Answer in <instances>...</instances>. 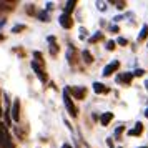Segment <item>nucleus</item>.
<instances>
[{
	"instance_id": "f257e3e1",
	"label": "nucleus",
	"mask_w": 148,
	"mask_h": 148,
	"mask_svg": "<svg viewBox=\"0 0 148 148\" xmlns=\"http://www.w3.org/2000/svg\"><path fill=\"white\" fill-rule=\"evenodd\" d=\"M63 103H65V107H67L68 113L72 115V116H77V108H75L73 101H72V98H70V95H68V88L63 92Z\"/></svg>"
},
{
	"instance_id": "f03ea898",
	"label": "nucleus",
	"mask_w": 148,
	"mask_h": 148,
	"mask_svg": "<svg viewBox=\"0 0 148 148\" xmlns=\"http://www.w3.org/2000/svg\"><path fill=\"white\" fill-rule=\"evenodd\" d=\"M68 93H72L77 100H80V98L85 97V87H70L68 88Z\"/></svg>"
},
{
	"instance_id": "7ed1b4c3",
	"label": "nucleus",
	"mask_w": 148,
	"mask_h": 148,
	"mask_svg": "<svg viewBox=\"0 0 148 148\" xmlns=\"http://www.w3.org/2000/svg\"><path fill=\"white\" fill-rule=\"evenodd\" d=\"M20 103H18V100L14 101V105H12V108H10V116H12V120L18 121V118H20Z\"/></svg>"
},
{
	"instance_id": "20e7f679",
	"label": "nucleus",
	"mask_w": 148,
	"mask_h": 148,
	"mask_svg": "<svg viewBox=\"0 0 148 148\" xmlns=\"http://www.w3.org/2000/svg\"><path fill=\"white\" fill-rule=\"evenodd\" d=\"M32 68H34V72L37 73V77H38V80L40 82H47V77H45V73H43V70H42V67L37 63V62H32Z\"/></svg>"
},
{
	"instance_id": "39448f33",
	"label": "nucleus",
	"mask_w": 148,
	"mask_h": 148,
	"mask_svg": "<svg viewBox=\"0 0 148 148\" xmlns=\"http://www.w3.org/2000/svg\"><path fill=\"white\" fill-rule=\"evenodd\" d=\"M120 67V63H118V60H113L112 62V63H108L107 67L103 68V75H105V77H108V75H112L115 72V70H116V68Z\"/></svg>"
},
{
	"instance_id": "423d86ee",
	"label": "nucleus",
	"mask_w": 148,
	"mask_h": 148,
	"mask_svg": "<svg viewBox=\"0 0 148 148\" xmlns=\"http://www.w3.org/2000/svg\"><path fill=\"white\" fill-rule=\"evenodd\" d=\"M58 20H60V25L63 28H70L72 27V23H73V22H72V17H70L68 14H62Z\"/></svg>"
},
{
	"instance_id": "0eeeda50",
	"label": "nucleus",
	"mask_w": 148,
	"mask_h": 148,
	"mask_svg": "<svg viewBox=\"0 0 148 148\" xmlns=\"http://www.w3.org/2000/svg\"><path fill=\"white\" fill-rule=\"evenodd\" d=\"M112 118H113V113H110V112H105V113L100 116V121H101V125L103 127H107L108 123L112 121Z\"/></svg>"
},
{
	"instance_id": "6e6552de",
	"label": "nucleus",
	"mask_w": 148,
	"mask_h": 148,
	"mask_svg": "<svg viewBox=\"0 0 148 148\" xmlns=\"http://www.w3.org/2000/svg\"><path fill=\"white\" fill-rule=\"evenodd\" d=\"M93 90H95V93H107L108 92V88L105 87L103 83H98V82L93 83Z\"/></svg>"
},
{
	"instance_id": "1a4fd4ad",
	"label": "nucleus",
	"mask_w": 148,
	"mask_h": 148,
	"mask_svg": "<svg viewBox=\"0 0 148 148\" xmlns=\"http://www.w3.org/2000/svg\"><path fill=\"white\" fill-rule=\"evenodd\" d=\"M141 132H143V125H141L140 121H138V123L135 125L133 130H130V132H128V135H132V136H133V135H140Z\"/></svg>"
},
{
	"instance_id": "9d476101",
	"label": "nucleus",
	"mask_w": 148,
	"mask_h": 148,
	"mask_svg": "<svg viewBox=\"0 0 148 148\" xmlns=\"http://www.w3.org/2000/svg\"><path fill=\"white\" fill-rule=\"evenodd\" d=\"M48 42H50V53L57 55V45H55V38L53 37H48Z\"/></svg>"
},
{
	"instance_id": "9b49d317",
	"label": "nucleus",
	"mask_w": 148,
	"mask_h": 148,
	"mask_svg": "<svg viewBox=\"0 0 148 148\" xmlns=\"http://www.w3.org/2000/svg\"><path fill=\"white\" fill-rule=\"evenodd\" d=\"M75 3H77L75 0H70V2H67V7H65V12H63V14H68V15H70V12H72V10H73V7H75Z\"/></svg>"
},
{
	"instance_id": "f8f14e48",
	"label": "nucleus",
	"mask_w": 148,
	"mask_h": 148,
	"mask_svg": "<svg viewBox=\"0 0 148 148\" xmlns=\"http://www.w3.org/2000/svg\"><path fill=\"white\" fill-rule=\"evenodd\" d=\"M83 60H85V63H92V62H93V57H92V53H90L88 50L83 52Z\"/></svg>"
},
{
	"instance_id": "ddd939ff",
	"label": "nucleus",
	"mask_w": 148,
	"mask_h": 148,
	"mask_svg": "<svg viewBox=\"0 0 148 148\" xmlns=\"http://www.w3.org/2000/svg\"><path fill=\"white\" fill-rule=\"evenodd\" d=\"M147 35H148V25H143V27H141L140 35H138V40H143V38H145Z\"/></svg>"
},
{
	"instance_id": "4468645a",
	"label": "nucleus",
	"mask_w": 148,
	"mask_h": 148,
	"mask_svg": "<svg viewBox=\"0 0 148 148\" xmlns=\"http://www.w3.org/2000/svg\"><path fill=\"white\" fill-rule=\"evenodd\" d=\"M132 77H133V73H125V75H123V77H120L118 80L125 82V83H130V82H132Z\"/></svg>"
},
{
	"instance_id": "2eb2a0df",
	"label": "nucleus",
	"mask_w": 148,
	"mask_h": 148,
	"mask_svg": "<svg viewBox=\"0 0 148 148\" xmlns=\"http://www.w3.org/2000/svg\"><path fill=\"white\" fill-rule=\"evenodd\" d=\"M97 7L100 8L101 12H105L107 10V2H97Z\"/></svg>"
},
{
	"instance_id": "dca6fc26",
	"label": "nucleus",
	"mask_w": 148,
	"mask_h": 148,
	"mask_svg": "<svg viewBox=\"0 0 148 148\" xmlns=\"http://www.w3.org/2000/svg\"><path fill=\"white\" fill-rule=\"evenodd\" d=\"M38 18H40V20H43V22H48V14L40 12V14H38Z\"/></svg>"
},
{
	"instance_id": "f3484780",
	"label": "nucleus",
	"mask_w": 148,
	"mask_h": 148,
	"mask_svg": "<svg viewBox=\"0 0 148 148\" xmlns=\"http://www.w3.org/2000/svg\"><path fill=\"white\" fill-rule=\"evenodd\" d=\"M23 28H25L23 25H15V27L12 28V32H14V34H17V32H20V30H23Z\"/></svg>"
},
{
	"instance_id": "a211bd4d",
	"label": "nucleus",
	"mask_w": 148,
	"mask_h": 148,
	"mask_svg": "<svg viewBox=\"0 0 148 148\" xmlns=\"http://www.w3.org/2000/svg\"><path fill=\"white\" fill-rule=\"evenodd\" d=\"M121 132H123V127H121V125H120V127H118V128H116V130H115V136L118 138V136H120V133H121Z\"/></svg>"
},
{
	"instance_id": "6ab92c4d",
	"label": "nucleus",
	"mask_w": 148,
	"mask_h": 148,
	"mask_svg": "<svg viewBox=\"0 0 148 148\" xmlns=\"http://www.w3.org/2000/svg\"><path fill=\"white\" fill-rule=\"evenodd\" d=\"M107 48H108V50H113V48H115V42L110 40V42L107 43Z\"/></svg>"
},
{
	"instance_id": "aec40b11",
	"label": "nucleus",
	"mask_w": 148,
	"mask_h": 148,
	"mask_svg": "<svg viewBox=\"0 0 148 148\" xmlns=\"http://www.w3.org/2000/svg\"><path fill=\"white\" fill-rule=\"evenodd\" d=\"M143 73H145V72H143L141 68H140V70H135V72H133V75H135V77H141Z\"/></svg>"
},
{
	"instance_id": "412c9836",
	"label": "nucleus",
	"mask_w": 148,
	"mask_h": 148,
	"mask_svg": "<svg viewBox=\"0 0 148 148\" xmlns=\"http://www.w3.org/2000/svg\"><path fill=\"white\" fill-rule=\"evenodd\" d=\"M118 43H120V45H127V38H123V37H120V38H118Z\"/></svg>"
},
{
	"instance_id": "4be33fe9",
	"label": "nucleus",
	"mask_w": 148,
	"mask_h": 148,
	"mask_svg": "<svg viewBox=\"0 0 148 148\" xmlns=\"http://www.w3.org/2000/svg\"><path fill=\"white\" fill-rule=\"evenodd\" d=\"M115 3L118 5V8H120V10H121V8H123V7H125V3H123V2H115Z\"/></svg>"
},
{
	"instance_id": "5701e85b",
	"label": "nucleus",
	"mask_w": 148,
	"mask_h": 148,
	"mask_svg": "<svg viewBox=\"0 0 148 148\" xmlns=\"http://www.w3.org/2000/svg\"><path fill=\"white\" fill-rule=\"evenodd\" d=\"M108 147H110V148H113V143H112V138H108Z\"/></svg>"
},
{
	"instance_id": "b1692460",
	"label": "nucleus",
	"mask_w": 148,
	"mask_h": 148,
	"mask_svg": "<svg viewBox=\"0 0 148 148\" xmlns=\"http://www.w3.org/2000/svg\"><path fill=\"white\" fill-rule=\"evenodd\" d=\"M62 148H72V147H70V145H67V143H65V145H63V147H62Z\"/></svg>"
},
{
	"instance_id": "393cba45",
	"label": "nucleus",
	"mask_w": 148,
	"mask_h": 148,
	"mask_svg": "<svg viewBox=\"0 0 148 148\" xmlns=\"http://www.w3.org/2000/svg\"><path fill=\"white\" fill-rule=\"evenodd\" d=\"M145 116H147V118H148V108H147V110H145Z\"/></svg>"
},
{
	"instance_id": "a878e982",
	"label": "nucleus",
	"mask_w": 148,
	"mask_h": 148,
	"mask_svg": "<svg viewBox=\"0 0 148 148\" xmlns=\"http://www.w3.org/2000/svg\"><path fill=\"white\" fill-rule=\"evenodd\" d=\"M2 38H3V35H0V40H2Z\"/></svg>"
},
{
	"instance_id": "bb28decb",
	"label": "nucleus",
	"mask_w": 148,
	"mask_h": 148,
	"mask_svg": "<svg viewBox=\"0 0 148 148\" xmlns=\"http://www.w3.org/2000/svg\"><path fill=\"white\" fill-rule=\"evenodd\" d=\"M0 116H2V108H0Z\"/></svg>"
},
{
	"instance_id": "cd10ccee",
	"label": "nucleus",
	"mask_w": 148,
	"mask_h": 148,
	"mask_svg": "<svg viewBox=\"0 0 148 148\" xmlns=\"http://www.w3.org/2000/svg\"><path fill=\"white\" fill-rule=\"evenodd\" d=\"M141 148H147V147H141Z\"/></svg>"
}]
</instances>
